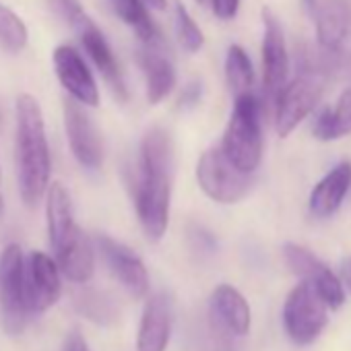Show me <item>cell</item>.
<instances>
[{
	"mask_svg": "<svg viewBox=\"0 0 351 351\" xmlns=\"http://www.w3.org/2000/svg\"><path fill=\"white\" fill-rule=\"evenodd\" d=\"M173 147L169 132L153 126L141 141L138 176L134 180V205L143 232L149 240L163 238L169 223Z\"/></svg>",
	"mask_w": 351,
	"mask_h": 351,
	"instance_id": "6da1fadb",
	"label": "cell"
},
{
	"mask_svg": "<svg viewBox=\"0 0 351 351\" xmlns=\"http://www.w3.org/2000/svg\"><path fill=\"white\" fill-rule=\"evenodd\" d=\"M17 110V178L21 199L27 207H36L50 186V147L46 136L44 114L40 101L21 93Z\"/></svg>",
	"mask_w": 351,
	"mask_h": 351,
	"instance_id": "7a4b0ae2",
	"label": "cell"
},
{
	"mask_svg": "<svg viewBox=\"0 0 351 351\" xmlns=\"http://www.w3.org/2000/svg\"><path fill=\"white\" fill-rule=\"evenodd\" d=\"M263 110L254 93L238 95L223 132L221 153L244 173H252L263 159Z\"/></svg>",
	"mask_w": 351,
	"mask_h": 351,
	"instance_id": "3957f363",
	"label": "cell"
},
{
	"mask_svg": "<svg viewBox=\"0 0 351 351\" xmlns=\"http://www.w3.org/2000/svg\"><path fill=\"white\" fill-rule=\"evenodd\" d=\"M52 7H54L56 15L75 32V36L79 38V42L87 54V58L101 73V77L106 79L110 89L120 99H126V85H124L120 66L116 62V56H114L106 36L95 25V21L83 11L79 0H52Z\"/></svg>",
	"mask_w": 351,
	"mask_h": 351,
	"instance_id": "277c9868",
	"label": "cell"
},
{
	"mask_svg": "<svg viewBox=\"0 0 351 351\" xmlns=\"http://www.w3.org/2000/svg\"><path fill=\"white\" fill-rule=\"evenodd\" d=\"M32 312L25 291V258L19 244H9L0 256V320L9 335H21Z\"/></svg>",
	"mask_w": 351,
	"mask_h": 351,
	"instance_id": "5b68a950",
	"label": "cell"
},
{
	"mask_svg": "<svg viewBox=\"0 0 351 351\" xmlns=\"http://www.w3.org/2000/svg\"><path fill=\"white\" fill-rule=\"evenodd\" d=\"M197 180L203 193L221 205H234L242 201L252 186L250 173L240 171L219 147L207 149L201 155L197 163Z\"/></svg>",
	"mask_w": 351,
	"mask_h": 351,
	"instance_id": "8992f818",
	"label": "cell"
},
{
	"mask_svg": "<svg viewBox=\"0 0 351 351\" xmlns=\"http://www.w3.org/2000/svg\"><path fill=\"white\" fill-rule=\"evenodd\" d=\"M326 322V304L308 283H300L287 293L283 304V326L295 345L314 343Z\"/></svg>",
	"mask_w": 351,
	"mask_h": 351,
	"instance_id": "52a82bcc",
	"label": "cell"
},
{
	"mask_svg": "<svg viewBox=\"0 0 351 351\" xmlns=\"http://www.w3.org/2000/svg\"><path fill=\"white\" fill-rule=\"evenodd\" d=\"M283 258H285V265L289 267V271L295 273L302 279V283H308L320 295V300L326 304V308L337 310L343 306V302H345L343 281L322 261H318L308 248L287 242L283 246Z\"/></svg>",
	"mask_w": 351,
	"mask_h": 351,
	"instance_id": "ba28073f",
	"label": "cell"
},
{
	"mask_svg": "<svg viewBox=\"0 0 351 351\" xmlns=\"http://www.w3.org/2000/svg\"><path fill=\"white\" fill-rule=\"evenodd\" d=\"M324 89V81L312 75H298L275 99V128L279 136H289L300 122L316 108Z\"/></svg>",
	"mask_w": 351,
	"mask_h": 351,
	"instance_id": "9c48e42d",
	"label": "cell"
},
{
	"mask_svg": "<svg viewBox=\"0 0 351 351\" xmlns=\"http://www.w3.org/2000/svg\"><path fill=\"white\" fill-rule=\"evenodd\" d=\"M54 73L64 87V91L71 95L73 101L85 108H97L99 106V89L95 83V77L91 75L89 64L81 56V52L75 46L62 44L52 54Z\"/></svg>",
	"mask_w": 351,
	"mask_h": 351,
	"instance_id": "30bf717a",
	"label": "cell"
},
{
	"mask_svg": "<svg viewBox=\"0 0 351 351\" xmlns=\"http://www.w3.org/2000/svg\"><path fill=\"white\" fill-rule=\"evenodd\" d=\"M289 77V52L283 27L271 11H263V83L275 101Z\"/></svg>",
	"mask_w": 351,
	"mask_h": 351,
	"instance_id": "8fae6325",
	"label": "cell"
},
{
	"mask_svg": "<svg viewBox=\"0 0 351 351\" xmlns=\"http://www.w3.org/2000/svg\"><path fill=\"white\" fill-rule=\"evenodd\" d=\"M64 128L75 159L89 169H97L104 161V143L91 116L73 99L64 101Z\"/></svg>",
	"mask_w": 351,
	"mask_h": 351,
	"instance_id": "7c38bea8",
	"label": "cell"
},
{
	"mask_svg": "<svg viewBox=\"0 0 351 351\" xmlns=\"http://www.w3.org/2000/svg\"><path fill=\"white\" fill-rule=\"evenodd\" d=\"M95 244L112 271V275L122 283V287L132 298H145L149 291V273L143 265V261L122 242H116L114 238L99 234L95 238Z\"/></svg>",
	"mask_w": 351,
	"mask_h": 351,
	"instance_id": "4fadbf2b",
	"label": "cell"
},
{
	"mask_svg": "<svg viewBox=\"0 0 351 351\" xmlns=\"http://www.w3.org/2000/svg\"><path fill=\"white\" fill-rule=\"evenodd\" d=\"M25 291L32 314H42L58 302L62 293L60 269L46 252L36 250L25 263Z\"/></svg>",
	"mask_w": 351,
	"mask_h": 351,
	"instance_id": "5bb4252c",
	"label": "cell"
},
{
	"mask_svg": "<svg viewBox=\"0 0 351 351\" xmlns=\"http://www.w3.org/2000/svg\"><path fill=\"white\" fill-rule=\"evenodd\" d=\"M316 25V42L326 50H341L351 38V7L345 0H304Z\"/></svg>",
	"mask_w": 351,
	"mask_h": 351,
	"instance_id": "9a60e30c",
	"label": "cell"
},
{
	"mask_svg": "<svg viewBox=\"0 0 351 351\" xmlns=\"http://www.w3.org/2000/svg\"><path fill=\"white\" fill-rule=\"evenodd\" d=\"M60 273L73 283H89L95 273V252L85 232L75 226L58 246H54Z\"/></svg>",
	"mask_w": 351,
	"mask_h": 351,
	"instance_id": "2e32d148",
	"label": "cell"
},
{
	"mask_svg": "<svg viewBox=\"0 0 351 351\" xmlns=\"http://www.w3.org/2000/svg\"><path fill=\"white\" fill-rule=\"evenodd\" d=\"M136 60L145 77L147 101L153 106L163 101L176 85V69L163 54V46H141Z\"/></svg>",
	"mask_w": 351,
	"mask_h": 351,
	"instance_id": "e0dca14e",
	"label": "cell"
},
{
	"mask_svg": "<svg viewBox=\"0 0 351 351\" xmlns=\"http://www.w3.org/2000/svg\"><path fill=\"white\" fill-rule=\"evenodd\" d=\"M169 332H171L169 302L163 293H155L147 300L143 310L136 351H165L169 343Z\"/></svg>",
	"mask_w": 351,
	"mask_h": 351,
	"instance_id": "ac0fdd59",
	"label": "cell"
},
{
	"mask_svg": "<svg viewBox=\"0 0 351 351\" xmlns=\"http://www.w3.org/2000/svg\"><path fill=\"white\" fill-rule=\"evenodd\" d=\"M349 189H351V163L341 161L314 186L308 203L310 213L318 219L330 217L343 205Z\"/></svg>",
	"mask_w": 351,
	"mask_h": 351,
	"instance_id": "d6986e66",
	"label": "cell"
},
{
	"mask_svg": "<svg viewBox=\"0 0 351 351\" xmlns=\"http://www.w3.org/2000/svg\"><path fill=\"white\" fill-rule=\"evenodd\" d=\"M300 75H312L320 81L337 79L351 85V52L326 50V48H304L298 56Z\"/></svg>",
	"mask_w": 351,
	"mask_h": 351,
	"instance_id": "ffe728a7",
	"label": "cell"
},
{
	"mask_svg": "<svg viewBox=\"0 0 351 351\" xmlns=\"http://www.w3.org/2000/svg\"><path fill=\"white\" fill-rule=\"evenodd\" d=\"M211 314L232 335H246L250 330V306L246 298L232 285H217L211 293Z\"/></svg>",
	"mask_w": 351,
	"mask_h": 351,
	"instance_id": "44dd1931",
	"label": "cell"
},
{
	"mask_svg": "<svg viewBox=\"0 0 351 351\" xmlns=\"http://www.w3.org/2000/svg\"><path fill=\"white\" fill-rule=\"evenodd\" d=\"M108 5L112 13L138 38L141 46H161V34L143 0H108Z\"/></svg>",
	"mask_w": 351,
	"mask_h": 351,
	"instance_id": "7402d4cb",
	"label": "cell"
},
{
	"mask_svg": "<svg viewBox=\"0 0 351 351\" xmlns=\"http://www.w3.org/2000/svg\"><path fill=\"white\" fill-rule=\"evenodd\" d=\"M46 219H48V238L52 248L62 242V238L77 226L73 219V203L69 191L60 182H52L46 191Z\"/></svg>",
	"mask_w": 351,
	"mask_h": 351,
	"instance_id": "603a6c76",
	"label": "cell"
},
{
	"mask_svg": "<svg viewBox=\"0 0 351 351\" xmlns=\"http://www.w3.org/2000/svg\"><path fill=\"white\" fill-rule=\"evenodd\" d=\"M312 134L318 141H337L351 134V85L339 95L335 106L326 108L316 118Z\"/></svg>",
	"mask_w": 351,
	"mask_h": 351,
	"instance_id": "cb8c5ba5",
	"label": "cell"
},
{
	"mask_svg": "<svg viewBox=\"0 0 351 351\" xmlns=\"http://www.w3.org/2000/svg\"><path fill=\"white\" fill-rule=\"evenodd\" d=\"M226 79L232 89V93L246 95L252 93L254 87V66L246 50L238 44H232L226 54Z\"/></svg>",
	"mask_w": 351,
	"mask_h": 351,
	"instance_id": "d4e9b609",
	"label": "cell"
},
{
	"mask_svg": "<svg viewBox=\"0 0 351 351\" xmlns=\"http://www.w3.org/2000/svg\"><path fill=\"white\" fill-rule=\"evenodd\" d=\"M75 306L77 310L91 322L95 324H110L118 318L116 304L106 295L95 289H83L75 295Z\"/></svg>",
	"mask_w": 351,
	"mask_h": 351,
	"instance_id": "484cf974",
	"label": "cell"
},
{
	"mask_svg": "<svg viewBox=\"0 0 351 351\" xmlns=\"http://www.w3.org/2000/svg\"><path fill=\"white\" fill-rule=\"evenodd\" d=\"M29 32L25 21L9 7L0 5V48L9 54H19L25 50Z\"/></svg>",
	"mask_w": 351,
	"mask_h": 351,
	"instance_id": "4316f807",
	"label": "cell"
},
{
	"mask_svg": "<svg viewBox=\"0 0 351 351\" xmlns=\"http://www.w3.org/2000/svg\"><path fill=\"white\" fill-rule=\"evenodd\" d=\"M173 25H176V36H178V42L182 44V48L191 54H197L203 44H205V36L201 32V27L197 25V21L189 15V11L178 3L173 11Z\"/></svg>",
	"mask_w": 351,
	"mask_h": 351,
	"instance_id": "83f0119b",
	"label": "cell"
},
{
	"mask_svg": "<svg viewBox=\"0 0 351 351\" xmlns=\"http://www.w3.org/2000/svg\"><path fill=\"white\" fill-rule=\"evenodd\" d=\"M213 11V15L221 21H230L238 15L240 0H209L207 3Z\"/></svg>",
	"mask_w": 351,
	"mask_h": 351,
	"instance_id": "f1b7e54d",
	"label": "cell"
},
{
	"mask_svg": "<svg viewBox=\"0 0 351 351\" xmlns=\"http://www.w3.org/2000/svg\"><path fill=\"white\" fill-rule=\"evenodd\" d=\"M201 85L199 83H191L186 89H184V93H182V97H180V101L184 104V106H195L199 99H201Z\"/></svg>",
	"mask_w": 351,
	"mask_h": 351,
	"instance_id": "f546056e",
	"label": "cell"
},
{
	"mask_svg": "<svg viewBox=\"0 0 351 351\" xmlns=\"http://www.w3.org/2000/svg\"><path fill=\"white\" fill-rule=\"evenodd\" d=\"M5 211V199H3V193H0V215Z\"/></svg>",
	"mask_w": 351,
	"mask_h": 351,
	"instance_id": "4dcf8cb0",
	"label": "cell"
},
{
	"mask_svg": "<svg viewBox=\"0 0 351 351\" xmlns=\"http://www.w3.org/2000/svg\"><path fill=\"white\" fill-rule=\"evenodd\" d=\"M197 3H201V5H207V3H209V0H197Z\"/></svg>",
	"mask_w": 351,
	"mask_h": 351,
	"instance_id": "1f68e13d",
	"label": "cell"
}]
</instances>
